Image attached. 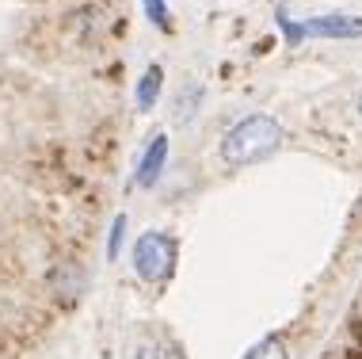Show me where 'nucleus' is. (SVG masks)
Segmentation results:
<instances>
[{"label": "nucleus", "mask_w": 362, "mask_h": 359, "mask_svg": "<svg viewBox=\"0 0 362 359\" xmlns=\"http://www.w3.org/2000/svg\"><path fill=\"white\" fill-rule=\"evenodd\" d=\"M141 8H145V19H149L156 31L172 35V8H168V0H141Z\"/></svg>", "instance_id": "obj_6"}, {"label": "nucleus", "mask_w": 362, "mask_h": 359, "mask_svg": "<svg viewBox=\"0 0 362 359\" xmlns=\"http://www.w3.org/2000/svg\"><path fill=\"white\" fill-rule=\"evenodd\" d=\"M160 89H164V69L160 65H149V69L141 73L138 89H134V100H138L141 111H153L156 100H160Z\"/></svg>", "instance_id": "obj_5"}, {"label": "nucleus", "mask_w": 362, "mask_h": 359, "mask_svg": "<svg viewBox=\"0 0 362 359\" xmlns=\"http://www.w3.org/2000/svg\"><path fill=\"white\" fill-rule=\"evenodd\" d=\"M248 359H290V352L282 348V341H275V336H271V341H263V344L252 348Z\"/></svg>", "instance_id": "obj_9"}, {"label": "nucleus", "mask_w": 362, "mask_h": 359, "mask_svg": "<svg viewBox=\"0 0 362 359\" xmlns=\"http://www.w3.org/2000/svg\"><path fill=\"white\" fill-rule=\"evenodd\" d=\"M279 145H282V126L271 115H248L221 138V161L233 164V169H244V164L271 157Z\"/></svg>", "instance_id": "obj_1"}, {"label": "nucleus", "mask_w": 362, "mask_h": 359, "mask_svg": "<svg viewBox=\"0 0 362 359\" xmlns=\"http://www.w3.org/2000/svg\"><path fill=\"white\" fill-rule=\"evenodd\" d=\"M355 103H358V115H362V92H358V100H355Z\"/></svg>", "instance_id": "obj_11"}, {"label": "nucleus", "mask_w": 362, "mask_h": 359, "mask_svg": "<svg viewBox=\"0 0 362 359\" xmlns=\"http://www.w3.org/2000/svg\"><path fill=\"white\" fill-rule=\"evenodd\" d=\"M301 35L305 38H362V19L344 16V12L313 16V19H301Z\"/></svg>", "instance_id": "obj_3"}, {"label": "nucleus", "mask_w": 362, "mask_h": 359, "mask_svg": "<svg viewBox=\"0 0 362 359\" xmlns=\"http://www.w3.org/2000/svg\"><path fill=\"white\" fill-rule=\"evenodd\" d=\"M164 161H168V134H156V138L145 145L134 180H138L141 188H153V183L160 180V172H164Z\"/></svg>", "instance_id": "obj_4"}, {"label": "nucleus", "mask_w": 362, "mask_h": 359, "mask_svg": "<svg viewBox=\"0 0 362 359\" xmlns=\"http://www.w3.org/2000/svg\"><path fill=\"white\" fill-rule=\"evenodd\" d=\"M202 84H187V89H183V96H180V108H175V119L180 122H187L194 111H199V103H202Z\"/></svg>", "instance_id": "obj_7"}, {"label": "nucleus", "mask_w": 362, "mask_h": 359, "mask_svg": "<svg viewBox=\"0 0 362 359\" xmlns=\"http://www.w3.org/2000/svg\"><path fill=\"white\" fill-rule=\"evenodd\" d=\"M134 271L145 279V283H164V279H172L175 271V241L168 234H141L134 241Z\"/></svg>", "instance_id": "obj_2"}, {"label": "nucleus", "mask_w": 362, "mask_h": 359, "mask_svg": "<svg viewBox=\"0 0 362 359\" xmlns=\"http://www.w3.org/2000/svg\"><path fill=\"white\" fill-rule=\"evenodd\" d=\"M122 241H126V215H119V218L111 222V237H107V260H119Z\"/></svg>", "instance_id": "obj_8"}, {"label": "nucleus", "mask_w": 362, "mask_h": 359, "mask_svg": "<svg viewBox=\"0 0 362 359\" xmlns=\"http://www.w3.org/2000/svg\"><path fill=\"white\" fill-rule=\"evenodd\" d=\"M130 359H180V352H172L168 344H138Z\"/></svg>", "instance_id": "obj_10"}]
</instances>
